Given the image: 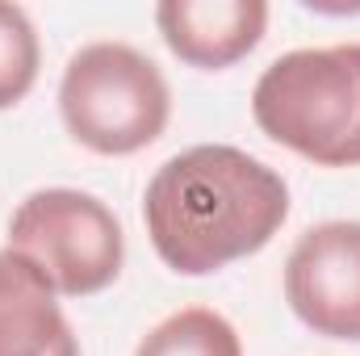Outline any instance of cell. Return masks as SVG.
Here are the masks:
<instances>
[{
    "label": "cell",
    "instance_id": "cell-1",
    "mask_svg": "<svg viewBox=\"0 0 360 356\" xmlns=\"http://www.w3.org/2000/svg\"><path fill=\"white\" fill-rule=\"evenodd\" d=\"M143 218L164 265L180 276H205L269 243L289 218V189L256 155L205 143L151 177Z\"/></svg>",
    "mask_w": 360,
    "mask_h": 356
},
{
    "label": "cell",
    "instance_id": "cell-2",
    "mask_svg": "<svg viewBox=\"0 0 360 356\" xmlns=\"http://www.w3.org/2000/svg\"><path fill=\"white\" fill-rule=\"evenodd\" d=\"M252 117L272 143L319 168L360 164V42L289 51L252 92Z\"/></svg>",
    "mask_w": 360,
    "mask_h": 356
},
{
    "label": "cell",
    "instance_id": "cell-3",
    "mask_svg": "<svg viewBox=\"0 0 360 356\" xmlns=\"http://www.w3.org/2000/svg\"><path fill=\"white\" fill-rule=\"evenodd\" d=\"M59 109L76 143L96 155H134L151 147L172 113L164 72L126 42H92L72 55Z\"/></svg>",
    "mask_w": 360,
    "mask_h": 356
},
{
    "label": "cell",
    "instance_id": "cell-4",
    "mask_svg": "<svg viewBox=\"0 0 360 356\" xmlns=\"http://www.w3.org/2000/svg\"><path fill=\"white\" fill-rule=\"evenodd\" d=\"M8 248L34 260L63 298L101 293L117 281L126 256L113 210L80 189L30 193L8 222Z\"/></svg>",
    "mask_w": 360,
    "mask_h": 356
},
{
    "label": "cell",
    "instance_id": "cell-5",
    "mask_svg": "<svg viewBox=\"0 0 360 356\" xmlns=\"http://www.w3.org/2000/svg\"><path fill=\"white\" fill-rule=\"evenodd\" d=\"M293 314L327 340H360V222L310 227L285 260Z\"/></svg>",
    "mask_w": 360,
    "mask_h": 356
},
{
    "label": "cell",
    "instance_id": "cell-6",
    "mask_svg": "<svg viewBox=\"0 0 360 356\" xmlns=\"http://www.w3.org/2000/svg\"><path fill=\"white\" fill-rule=\"evenodd\" d=\"M155 25L188 68L222 72L256 51L269 25L264 0H164Z\"/></svg>",
    "mask_w": 360,
    "mask_h": 356
},
{
    "label": "cell",
    "instance_id": "cell-7",
    "mask_svg": "<svg viewBox=\"0 0 360 356\" xmlns=\"http://www.w3.org/2000/svg\"><path fill=\"white\" fill-rule=\"evenodd\" d=\"M0 356H80L55 285L21 252H0Z\"/></svg>",
    "mask_w": 360,
    "mask_h": 356
},
{
    "label": "cell",
    "instance_id": "cell-8",
    "mask_svg": "<svg viewBox=\"0 0 360 356\" xmlns=\"http://www.w3.org/2000/svg\"><path fill=\"white\" fill-rule=\"evenodd\" d=\"M134 356H243V344L222 314L188 306L151 327Z\"/></svg>",
    "mask_w": 360,
    "mask_h": 356
},
{
    "label": "cell",
    "instance_id": "cell-9",
    "mask_svg": "<svg viewBox=\"0 0 360 356\" xmlns=\"http://www.w3.org/2000/svg\"><path fill=\"white\" fill-rule=\"evenodd\" d=\"M38 80V34L25 8L0 0V109L17 105Z\"/></svg>",
    "mask_w": 360,
    "mask_h": 356
}]
</instances>
